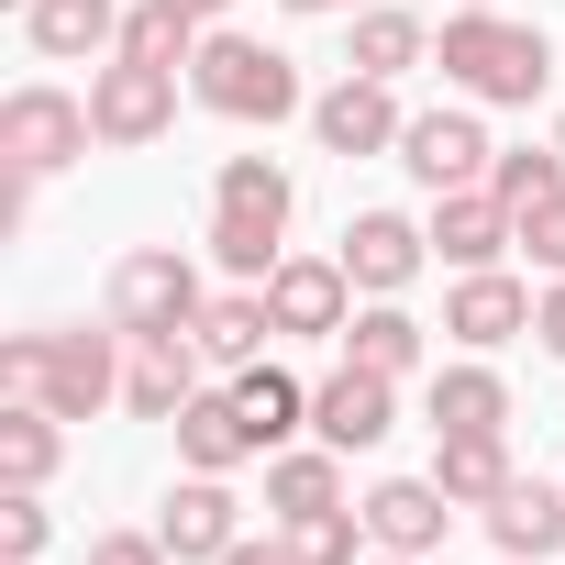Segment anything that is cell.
<instances>
[{
    "instance_id": "6da1fadb",
    "label": "cell",
    "mask_w": 565,
    "mask_h": 565,
    "mask_svg": "<svg viewBox=\"0 0 565 565\" xmlns=\"http://www.w3.org/2000/svg\"><path fill=\"white\" fill-rule=\"evenodd\" d=\"M122 333L100 322V333H78V322H34V333H12L0 344V399H34V411H56V422H100L111 399H122Z\"/></svg>"
},
{
    "instance_id": "7a4b0ae2",
    "label": "cell",
    "mask_w": 565,
    "mask_h": 565,
    "mask_svg": "<svg viewBox=\"0 0 565 565\" xmlns=\"http://www.w3.org/2000/svg\"><path fill=\"white\" fill-rule=\"evenodd\" d=\"M433 67H444V89L477 100V111H532L543 78H554V45H543V23H510L499 0H477V12H444Z\"/></svg>"
},
{
    "instance_id": "3957f363",
    "label": "cell",
    "mask_w": 565,
    "mask_h": 565,
    "mask_svg": "<svg viewBox=\"0 0 565 565\" xmlns=\"http://www.w3.org/2000/svg\"><path fill=\"white\" fill-rule=\"evenodd\" d=\"M289 222H300V178L277 156H222L211 167V266L244 277V289H266L277 266H289Z\"/></svg>"
},
{
    "instance_id": "277c9868",
    "label": "cell",
    "mask_w": 565,
    "mask_h": 565,
    "mask_svg": "<svg viewBox=\"0 0 565 565\" xmlns=\"http://www.w3.org/2000/svg\"><path fill=\"white\" fill-rule=\"evenodd\" d=\"M189 100L211 111V122H289V111H311V89H300V67L277 56V45H255V34H233V23H211L200 34V56H189Z\"/></svg>"
},
{
    "instance_id": "5b68a950",
    "label": "cell",
    "mask_w": 565,
    "mask_h": 565,
    "mask_svg": "<svg viewBox=\"0 0 565 565\" xmlns=\"http://www.w3.org/2000/svg\"><path fill=\"white\" fill-rule=\"evenodd\" d=\"M200 311H211V289H200V266H189L178 244H134V255H111V277H100V322H111L122 344L189 333Z\"/></svg>"
},
{
    "instance_id": "8992f818",
    "label": "cell",
    "mask_w": 565,
    "mask_h": 565,
    "mask_svg": "<svg viewBox=\"0 0 565 565\" xmlns=\"http://www.w3.org/2000/svg\"><path fill=\"white\" fill-rule=\"evenodd\" d=\"M89 145H100V122H89V100H78V89H56V78H23L12 100H0V167L56 178V167H78Z\"/></svg>"
},
{
    "instance_id": "52a82bcc",
    "label": "cell",
    "mask_w": 565,
    "mask_h": 565,
    "mask_svg": "<svg viewBox=\"0 0 565 565\" xmlns=\"http://www.w3.org/2000/svg\"><path fill=\"white\" fill-rule=\"evenodd\" d=\"M89 122L111 156H145L178 134V67H145V56H100L89 67Z\"/></svg>"
},
{
    "instance_id": "ba28073f",
    "label": "cell",
    "mask_w": 565,
    "mask_h": 565,
    "mask_svg": "<svg viewBox=\"0 0 565 565\" xmlns=\"http://www.w3.org/2000/svg\"><path fill=\"white\" fill-rule=\"evenodd\" d=\"M300 122H311V145H322V156H344V167H355V156H399V134H411L399 78H355V67H344Z\"/></svg>"
},
{
    "instance_id": "9c48e42d",
    "label": "cell",
    "mask_w": 565,
    "mask_h": 565,
    "mask_svg": "<svg viewBox=\"0 0 565 565\" xmlns=\"http://www.w3.org/2000/svg\"><path fill=\"white\" fill-rule=\"evenodd\" d=\"M399 167L444 200V189H477L488 167H499V145H488V122H477V100H444V111H411V134H399Z\"/></svg>"
},
{
    "instance_id": "30bf717a",
    "label": "cell",
    "mask_w": 565,
    "mask_h": 565,
    "mask_svg": "<svg viewBox=\"0 0 565 565\" xmlns=\"http://www.w3.org/2000/svg\"><path fill=\"white\" fill-rule=\"evenodd\" d=\"M333 255H344V277H355V300H399L411 277L433 266V222H411V211H355Z\"/></svg>"
},
{
    "instance_id": "8fae6325",
    "label": "cell",
    "mask_w": 565,
    "mask_h": 565,
    "mask_svg": "<svg viewBox=\"0 0 565 565\" xmlns=\"http://www.w3.org/2000/svg\"><path fill=\"white\" fill-rule=\"evenodd\" d=\"M311 433L333 444V455H366V444H388L399 433V377H377V366H333V377H311Z\"/></svg>"
},
{
    "instance_id": "7c38bea8",
    "label": "cell",
    "mask_w": 565,
    "mask_h": 565,
    "mask_svg": "<svg viewBox=\"0 0 565 565\" xmlns=\"http://www.w3.org/2000/svg\"><path fill=\"white\" fill-rule=\"evenodd\" d=\"M266 311H277V333H300V344H344V322H355L344 255H289L266 277Z\"/></svg>"
},
{
    "instance_id": "4fadbf2b",
    "label": "cell",
    "mask_w": 565,
    "mask_h": 565,
    "mask_svg": "<svg viewBox=\"0 0 565 565\" xmlns=\"http://www.w3.org/2000/svg\"><path fill=\"white\" fill-rule=\"evenodd\" d=\"M444 333H455L466 355H499V344L532 333V289H521L510 266H466L455 289H444Z\"/></svg>"
},
{
    "instance_id": "5bb4252c",
    "label": "cell",
    "mask_w": 565,
    "mask_h": 565,
    "mask_svg": "<svg viewBox=\"0 0 565 565\" xmlns=\"http://www.w3.org/2000/svg\"><path fill=\"white\" fill-rule=\"evenodd\" d=\"M156 532H167L178 565H222V554L244 543V499H233V477H178L167 510H156Z\"/></svg>"
},
{
    "instance_id": "9a60e30c",
    "label": "cell",
    "mask_w": 565,
    "mask_h": 565,
    "mask_svg": "<svg viewBox=\"0 0 565 565\" xmlns=\"http://www.w3.org/2000/svg\"><path fill=\"white\" fill-rule=\"evenodd\" d=\"M510 244H521V211H510V200H499L488 178H477V189H444V200H433V255H444L455 277H466V266H499Z\"/></svg>"
},
{
    "instance_id": "2e32d148",
    "label": "cell",
    "mask_w": 565,
    "mask_h": 565,
    "mask_svg": "<svg viewBox=\"0 0 565 565\" xmlns=\"http://www.w3.org/2000/svg\"><path fill=\"white\" fill-rule=\"evenodd\" d=\"M355 510H366V543H377V554H433V543L455 532V499H444V477H377Z\"/></svg>"
},
{
    "instance_id": "e0dca14e",
    "label": "cell",
    "mask_w": 565,
    "mask_h": 565,
    "mask_svg": "<svg viewBox=\"0 0 565 565\" xmlns=\"http://www.w3.org/2000/svg\"><path fill=\"white\" fill-rule=\"evenodd\" d=\"M200 366H211V355H200L189 333L134 344V355H122V411H134V422H178V411L200 399Z\"/></svg>"
},
{
    "instance_id": "ac0fdd59",
    "label": "cell",
    "mask_w": 565,
    "mask_h": 565,
    "mask_svg": "<svg viewBox=\"0 0 565 565\" xmlns=\"http://www.w3.org/2000/svg\"><path fill=\"white\" fill-rule=\"evenodd\" d=\"M477 521H488V543H499V554L554 565V554H565V477H510Z\"/></svg>"
},
{
    "instance_id": "d6986e66",
    "label": "cell",
    "mask_w": 565,
    "mask_h": 565,
    "mask_svg": "<svg viewBox=\"0 0 565 565\" xmlns=\"http://www.w3.org/2000/svg\"><path fill=\"white\" fill-rule=\"evenodd\" d=\"M23 45L78 67V56H122V12L111 0H23Z\"/></svg>"
},
{
    "instance_id": "ffe728a7",
    "label": "cell",
    "mask_w": 565,
    "mask_h": 565,
    "mask_svg": "<svg viewBox=\"0 0 565 565\" xmlns=\"http://www.w3.org/2000/svg\"><path fill=\"white\" fill-rule=\"evenodd\" d=\"M222 388H233V411H244L255 455H277V444H300V433H311V388H300L289 366H266V355H255V366H233Z\"/></svg>"
},
{
    "instance_id": "44dd1931",
    "label": "cell",
    "mask_w": 565,
    "mask_h": 565,
    "mask_svg": "<svg viewBox=\"0 0 565 565\" xmlns=\"http://www.w3.org/2000/svg\"><path fill=\"white\" fill-rule=\"evenodd\" d=\"M344 23H355V45H344L355 78H411L433 56V23L411 12V0H366V12H344Z\"/></svg>"
},
{
    "instance_id": "7402d4cb",
    "label": "cell",
    "mask_w": 565,
    "mask_h": 565,
    "mask_svg": "<svg viewBox=\"0 0 565 565\" xmlns=\"http://www.w3.org/2000/svg\"><path fill=\"white\" fill-rule=\"evenodd\" d=\"M189 344L233 377V366H255L266 344H277V311H266V289H244V277H233V289H211V311L189 322Z\"/></svg>"
},
{
    "instance_id": "603a6c76",
    "label": "cell",
    "mask_w": 565,
    "mask_h": 565,
    "mask_svg": "<svg viewBox=\"0 0 565 565\" xmlns=\"http://www.w3.org/2000/svg\"><path fill=\"white\" fill-rule=\"evenodd\" d=\"M266 510L277 521H311V510H344V455L311 433V444H277L266 455Z\"/></svg>"
},
{
    "instance_id": "cb8c5ba5",
    "label": "cell",
    "mask_w": 565,
    "mask_h": 565,
    "mask_svg": "<svg viewBox=\"0 0 565 565\" xmlns=\"http://www.w3.org/2000/svg\"><path fill=\"white\" fill-rule=\"evenodd\" d=\"M167 433H178V466H189V477H233V466L255 455V433H244L233 388H200V399H189V411H178Z\"/></svg>"
},
{
    "instance_id": "d4e9b609",
    "label": "cell",
    "mask_w": 565,
    "mask_h": 565,
    "mask_svg": "<svg viewBox=\"0 0 565 565\" xmlns=\"http://www.w3.org/2000/svg\"><path fill=\"white\" fill-rule=\"evenodd\" d=\"M433 433H510V377L488 355L433 366Z\"/></svg>"
},
{
    "instance_id": "484cf974",
    "label": "cell",
    "mask_w": 565,
    "mask_h": 565,
    "mask_svg": "<svg viewBox=\"0 0 565 565\" xmlns=\"http://www.w3.org/2000/svg\"><path fill=\"white\" fill-rule=\"evenodd\" d=\"M433 477H444L455 510H488L521 466H510V433H433Z\"/></svg>"
},
{
    "instance_id": "4316f807",
    "label": "cell",
    "mask_w": 565,
    "mask_h": 565,
    "mask_svg": "<svg viewBox=\"0 0 565 565\" xmlns=\"http://www.w3.org/2000/svg\"><path fill=\"white\" fill-rule=\"evenodd\" d=\"M67 466V422L34 399H0V488H56Z\"/></svg>"
},
{
    "instance_id": "83f0119b",
    "label": "cell",
    "mask_w": 565,
    "mask_h": 565,
    "mask_svg": "<svg viewBox=\"0 0 565 565\" xmlns=\"http://www.w3.org/2000/svg\"><path fill=\"white\" fill-rule=\"evenodd\" d=\"M344 355H355V366H377V377H411V366L433 355V333H422L399 300H366V311L344 322Z\"/></svg>"
},
{
    "instance_id": "f1b7e54d",
    "label": "cell",
    "mask_w": 565,
    "mask_h": 565,
    "mask_svg": "<svg viewBox=\"0 0 565 565\" xmlns=\"http://www.w3.org/2000/svg\"><path fill=\"white\" fill-rule=\"evenodd\" d=\"M289 532V554L300 565H366L377 543H366V510H311V521H277Z\"/></svg>"
},
{
    "instance_id": "f546056e",
    "label": "cell",
    "mask_w": 565,
    "mask_h": 565,
    "mask_svg": "<svg viewBox=\"0 0 565 565\" xmlns=\"http://www.w3.org/2000/svg\"><path fill=\"white\" fill-rule=\"evenodd\" d=\"M488 189H499L510 211H543V200H565V156H554V145H510V156L488 167Z\"/></svg>"
},
{
    "instance_id": "4dcf8cb0",
    "label": "cell",
    "mask_w": 565,
    "mask_h": 565,
    "mask_svg": "<svg viewBox=\"0 0 565 565\" xmlns=\"http://www.w3.org/2000/svg\"><path fill=\"white\" fill-rule=\"evenodd\" d=\"M122 56H145V67H189V56H200V23H178L167 0H145V12H122Z\"/></svg>"
},
{
    "instance_id": "1f68e13d",
    "label": "cell",
    "mask_w": 565,
    "mask_h": 565,
    "mask_svg": "<svg viewBox=\"0 0 565 565\" xmlns=\"http://www.w3.org/2000/svg\"><path fill=\"white\" fill-rule=\"evenodd\" d=\"M45 488H0V565H34L45 554Z\"/></svg>"
},
{
    "instance_id": "d6a6232c",
    "label": "cell",
    "mask_w": 565,
    "mask_h": 565,
    "mask_svg": "<svg viewBox=\"0 0 565 565\" xmlns=\"http://www.w3.org/2000/svg\"><path fill=\"white\" fill-rule=\"evenodd\" d=\"M89 565H178L167 532H89Z\"/></svg>"
},
{
    "instance_id": "836d02e7",
    "label": "cell",
    "mask_w": 565,
    "mask_h": 565,
    "mask_svg": "<svg viewBox=\"0 0 565 565\" xmlns=\"http://www.w3.org/2000/svg\"><path fill=\"white\" fill-rule=\"evenodd\" d=\"M521 244H532V266H543V277H565V200L521 211Z\"/></svg>"
},
{
    "instance_id": "e575fe53",
    "label": "cell",
    "mask_w": 565,
    "mask_h": 565,
    "mask_svg": "<svg viewBox=\"0 0 565 565\" xmlns=\"http://www.w3.org/2000/svg\"><path fill=\"white\" fill-rule=\"evenodd\" d=\"M532 344H543V355H565V277H554V289L532 300Z\"/></svg>"
},
{
    "instance_id": "d590c367",
    "label": "cell",
    "mask_w": 565,
    "mask_h": 565,
    "mask_svg": "<svg viewBox=\"0 0 565 565\" xmlns=\"http://www.w3.org/2000/svg\"><path fill=\"white\" fill-rule=\"evenodd\" d=\"M222 565H300V554H289V532H277V543H255V532H244V543H233Z\"/></svg>"
},
{
    "instance_id": "8d00e7d4",
    "label": "cell",
    "mask_w": 565,
    "mask_h": 565,
    "mask_svg": "<svg viewBox=\"0 0 565 565\" xmlns=\"http://www.w3.org/2000/svg\"><path fill=\"white\" fill-rule=\"evenodd\" d=\"M167 12H178V23H200V34H211V23H222V12H233V0H167Z\"/></svg>"
},
{
    "instance_id": "74e56055",
    "label": "cell",
    "mask_w": 565,
    "mask_h": 565,
    "mask_svg": "<svg viewBox=\"0 0 565 565\" xmlns=\"http://www.w3.org/2000/svg\"><path fill=\"white\" fill-rule=\"evenodd\" d=\"M277 12H366V0H277Z\"/></svg>"
},
{
    "instance_id": "f35d334b",
    "label": "cell",
    "mask_w": 565,
    "mask_h": 565,
    "mask_svg": "<svg viewBox=\"0 0 565 565\" xmlns=\"http://www.w3.org/2000/svg\"><path fill=\"white\" fill-rule=\"evenodd\" d=\"M366 565H433V554H366Z\"/></svg>"
},
{
    "instance_id": "ab89813d",
    "label": "cell",
    "mask_w": 565,
    "mask_h": 565,
    "mask_svg": "<svg viewBox=\"0 0 565 565\" xmlns=\"http://www.w3.org/2000/svg\"><path fill=\"white\" fill-rule=\"evenodd\" d=\"M554 156H565V111H554Z\"/></svg>"
},
{
    "instance_id": "60d3db41",
    "label": "cell",
    "mask_w": 565,
    "mask_h": 565,
    "mask_svg": "<svg viewBox=\"0 0 565 565\" xmlns=\"http://www.w3.org/2000/svg\"><path fill=\"white\" fill-rule=\"evenodd\" d=\"M499 565H532V554H499Z\"/></svg>"
},
{
    "instance_id": "b9f144b4",
    "label": "cell",
    "mask_w": 565,
    "mask_h": 565,
    "mask_svg": "<svg viewBox=\"0 0 565 565\" xmlns=\"http://www.w3.org/2000/svg\"><path fill=\"white\" fill-rule=\"evenodd\" d=\"M455 12H477V0H455Z\"/></svg>"
}]
</instances>
